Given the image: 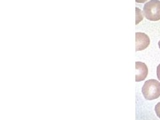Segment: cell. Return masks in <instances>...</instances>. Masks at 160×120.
I'll use <instances>...</instances> for the list:
<instances>
[{
    "mask_svg": "<svg viewBox=\"0 0 160 120\" xmlns=\"http://www.w3.org/2000/svg\"><path fill=\"white\" fill-rule=\"evenodd\" d=\"M142 93L148 100L158 99L160 96V82L156 79L148 80L144 83Z\"/></svg>",
    "mask_w": 160,
    "mask_h": 120,
    "instance_id": "6da1fadb",
    "label": "cell"
},
{
    "mask_svg": "<svg viewBox=\"0 0 160 120\" xmlns=\"http://www.w3.org/2000/svg\"><path fill=\"white\" fill-rule=\"evenodd\" d=\"M143 15L149 21L160 20V1L150 0L143 7Z\"/></svg>",
    "mask_w": 160,
    "mask_h": 120,
    "instance_id": "7a4b0ae2",
    "label": "cell"
},
{
    "mask_svg": "<svg viewBox=\"0 0 160 120\" xmlns=\"http://www.w3.org/2000/svg\"><path fill=\"white\" fill-rule=\"evenodd\" d=\"M150 43V39L148 35L144 33L137 32L136 33V50L142 51L146 49Z\"/></svg>",
    "mask_w": 160,
    "mask_h": 120,
    "instance_id": "3957f363",
    "label": "cell"
},
{
    "mask_svg": "<svg viewBox=\"0 0 160 120\" xmlns=\"http://www.w3.org/2000/svg\"><path fill=\"white\" fill-rule=\"evenodd\" d=\"M148 74V69L146 64L141 62L136 63V82H142L146 79Z\"/></svg>",
    "mask_w": 160,
    "mask_h": 120,
    "instance_id": "277c9868",
    "label": "cell"
},
{
    "mask_svg": "<svg viewBox=\"0 0 160 120\" xmlns=\"http://www.w3.org/2000/svg\"><path fill=\"white\" fill-rule=\"evenodd\" d=\"M136 24L138 25L143 19V16L142 15L141 9L136 8Z\"/></svg>",
    "mask_w": 160,
    "mask_h": 120,
    "instance_id": "5b68a950",
    "label": "cell"
},
{
    "mask_svg": "<svg viewBox=\"0 0 160 120\" xmlns=\"http://www.w3.org/2000/svg\"><path fill=\"white\" fill-rule=\"evenodd\" d=\"M155 112H156L157 116L160 118V102L158 103L155 107Z\"/></svg>",
    "mask_w": 160,
    "mask_h": 120,
    "instance_id": "8992f818",
    "label": "cell"
},
{
    "mask_svg": "<svg viewBox=\"0 0 160 120\" xmlns=\"http://www.w3.org/2000/svg\"><path fill=\"white\" fill-rule=\"evenodd\" d=\"M157 77L158 79L160 81V64L157 68Z\"/></svg>",
    "mask_w": 160,
    "mask_h": 120,
    "instance_id": "52a82bcc",
    "label": "cell"
},
{
    "mask_svg": "<svg viewBox=\"0 0 160 120\" xmlns=\"http://www.w3.org/2000/svg\"><path fill=\"white\" fill-rule=\"evenodd\" d=\"M148 0H136V2L137 3H145L146 2H147Z\"/></svg>",
    "mask_w": 160,
    "mask_h": 120,
    "instance_id": "ba28073f",
    "label": "cell"
},
{
    "mask_svg": "<svg viewBox=\"0 0 160 120\" xmlns=\"http://www.w3.org/2000/svg\"><path fill=\"white\" fill-rule=\"evenodd\" d=\"M158 44H159V48H160V41L159 42V43H158Z\"/></svg>",
    "mask_w": 160,
    "mask_h": 120,
    "instance_id": "9c48e42d",
    "label": "cell"
}]
</instances>
